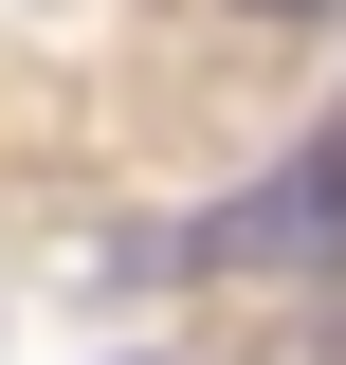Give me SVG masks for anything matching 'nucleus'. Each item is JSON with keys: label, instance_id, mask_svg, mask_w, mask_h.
<instances>
[{"label": "nucleus", "instance_id": "nucleus-1", "mask_svg": "<svg viewBox=\"0 0 346 365\" xmlns=\"http://www.w3.org/2000/svg\"><path fill=\"white\" fill-rule=\"evenodd\" d=\"M164 256H201V274H346V128H328V146H292L256 201L182 220Z\"/></svg>", "mask_w": 346, "mask_h": 365}, {"label": "nucleus", "instance_id": "nucleus-2", "mask_svg": "<svg viewBox=\"0 0 346 365\" xmlns=\"http://www.w3.org/2000/svg\"><path fill=\"white\" fill-rule=\"evenodd\" d=\"M256 19H328V0H256Z\"/></svg>", "mask_w": 346, "mask_h": 365}]
</instances>
